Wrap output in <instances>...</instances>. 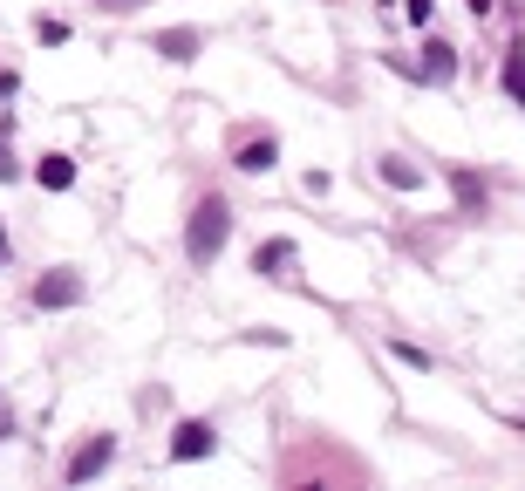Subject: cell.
<instances>
[{
  "label": "cell",
  "mask_w": 525,
  "mask_h": 491,
  "mask_svg": "<svg viewBox=\"0 0 525 491\" xmlns=\"http://www.w3.org/2000/svg\"><path fill=\"white\" fill-rule=\"evenodd\" d=\"M35 301L41 307H75L82 301V280L75 273H48V280H35Z\"/></svg>",
  "instance_id": "4"
},
{
  "label": "cell",
  "mask_w": 525,
  "mask_h": 491,
  "mask_svg": "<svg viewBox=\"0 0 525 491\" xmlns=\"http://www.w3.org/2000/svg\"><path fill=\"white\" fill-rule=\"evenodd\" d=\"M382 178H389L396 191H416V185H423V171H416V164H403V157H382Z\"/></svg>",
  "instance_id": "8"
},
{
  "label": "cell",
  "mask_w": 525,
  "mask_h": 491,
  "mask_svg": "<svg viewBox=\"0 0 525 491\" xmlns=\"http://www.w3.org/2000/svg\"><path fill=\"white\" fill-rule=\"evenodd\" d=\"M505 89H512V103H525V48L505 55Z\"/></svg>",
  "instance_id": "11"
},
{
  "label": "cell",
  "mask_w": 525,
  "mask_h": 491,
  "mask_svg": "<svg viewBox=\"0 0 525 491\" xmlns=\"http://www.w3.org/2000/svg\"><path fill=\"white\" fill-rule=\"evenodd\" d=\"M171 457H185V464L212 457V423H178V437H171Z\"/></svg>",
  "instance_id": "3"
},
{
  "label": "cell",
  "mask_w": 525,
  "mask_h": 491,
  "mask_svg": "<svg viewBox=\"0 0 525 491\" xmlns=\"http://www.w3.org/2000/svg\"><path fill=\"white\" fill-rule=\"evenodd\" d=\"M430 7H437V0H410V21H430Z\"/></svg>",
  "instance_id": "13"
},
{
  "label": "cell",
  "mask_w": 525,
  "mask_h": 491,
  "mask_svg": "<svg viewBox=\"0 0 525 491\" xmlns=\"http://www.w3.org/2000/svg\"><path fill=\"white\" fill-rule=\"evenodd\" d=\"M225 232H232V212H225L219 198H198V212H191V226H185V253L198 266H212L225 253Z\"/></svg>",
  "instance_id": "1"
},
{
  "label": "cell",
  "mask_w": 525,
  "mask_h": 491,
  "mask_svg": "<svg viewBox=\"0 0 525 491\" xmlns=\"http://www.w3.org/2000/svg\"><path fill=\"white\" fill-rule=\"evenodd\" d=\"M287 260H294V246H287V239H273V246H260V253H253V266H260V273H280Z\"/></svg>",
  "instance_id": "9"
},
{
  "label": "cell",
  "mask_w": 525,
  "mask_h": 491,
  "mask_svg": "<svg viewBox=\"0 0 525 491\" xmlns=\"http://www.w3.org/2000/svg\"><path fill=\"white\" fill-rule=\"evenodd\" d=\"M450 185H457V205H471V212L485 205V185H478L471 171H450Z\"/></svg>",
  "instance_id": "12"
},
{
  "label": "cell",
  "mask_w": 525,
  "mask_h": 491,
  "mask_svg": "<svg viewBox=\"0 0 525 491\" xmlns=\"http://www.w3.org/2000/svg\"><path fill=\"white\" fill-rule=\"evenodd\" d=\"M0 178H14V164H7V151H0Z\"/></svg>",
  "instance_id": "14"
},
{
  "label": "cell",
  "mask_w": 525,
  "mask_h": 491,
  "mask_svg": "<svg viewBox=\"0 0 525 491\" xmlns=\"http://www.w3.org/2000/svg\"><path fill=\"white\" fill-rule=\"evenodd\" d=\"M157 55H164V62H191V55H198V35H191V28H171V35H157Z\"/></svg>",
  "instance_id": "5"
},
{
  "label": "cell",
  "mask_w": 525,
  "mask_h": 491,
  "mask_svg": "<svg viewBox=\"0 0 525 491\" xmlns=\"http://www.w3.org/2000/svg\"><path fill=\"white\" fill-rule=\"evenodd\" d=\"M273 137H266V144H246V151H239V171H273Z\"/></svg>",
  "instance_id": "10"
},
{
  "label": "cell",
  "mask_w": 525,
  "mask_h": 491,
  "mask_svg": "<svg viewBox=\"0 0 525 491\" xmlns=\"http://www.w3.org/2000/svg\"><path fill=\"white\" fill-rule=\"evenodd\" d=\"M423 69H430V82H450V69H457V48L430 41V48H423Z\"/></svg>",
  "instance_id": "7"
},
{
  "label": "cell",
  "mask_w": 525,
  "mask_h": 491,
  "mask_svg": "<svg viewBox=\"0 0 525 491\" xmlns=\"http://www.w3.org/2000/svg\"><path fill=\"white\" fill-rule=\"evenodd\" d=\"M110 457H116V437H89V444L69 457V485H89L96 471H110Z\"/></svg>",
  "instance_id": "2"
},
{
  "label": "cell",
  "mask_w": 525,
  "mask_h": 491,
  "mask_svg": "<svg viewBox=\"0 0 525 491\" xmlns=\"http://www.w3.org/2000/svg\"><path fill=\"white\" fill-rule=\"evenodd\" d=\"M35 178H41L48 191H69V185H75V164H69V157H41Z\"/></svg>",
  "instance_id": "6"
},
{
  "label": "cell",
  "mask_w": 525,
  "mask_h": 491,
  "mask_svg": "<svg viewBox=\"0 0 525 491\" xmlns=\"http://www.w3.org/2000/svg\"><path fill=\"white\" fill-rule=\"evenodd\" d=\"M0 253H7V232H0Z\"/></svg>",
  "instance_id": "15"
}]
</instances>
